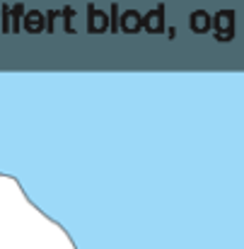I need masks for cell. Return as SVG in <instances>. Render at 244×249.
<instances>
[{"mask_svg": "<svg viewBox=\"0 0 244 249\" xmlns=\"http://www.w3.org/2000/svg\"><path fill=\"white\" fill-rule=\"evenodd\" d=\"M121 29L128 34H138L143 29V15L138 10H126L121 15Z\"/></svg>", "mask_w": 244, "mask_h": 249, "instance_id": "obj_6", "label": "cell"}, {"mask_svg": "<svg viewBox=\"0 0 244 249\" xmlns=\"http://www.w3.org/2000/svg\"><path fill=\"white\" fill-rule=\"evenodd\" d=\"M143 29L150 34H162L164 32V5H155L148 15H143Z\"/></svg>", "mask_w": 244, "mask_h": 249, "instance_id": "obj_3", "label": "cell"}, {"mask_svg": "<svg viewBox=\"0 0 244 249\" xmlns=\"http://www.w3.org/2000/svg\"><path fill=\"white\" fill-rule=\"evenodd\" d=\"M189 27H191V32H196V34H206V32L213 29V17H210L206 10H193V12L189 15Z\"/></svg>", "mask_w": 244, "mask_h": 249, "instance_id": "obj_4", "label": "cell"}, {"mask_svg": "<svg viewBox=\"0 0 244 249\" xmlns=\"http://www.w3.org/2000/svg\"><path fill=\"white\" fill-rule=\"evenodd\" d=\"M106 29H111V22L106 19V15L102 10H97L94 5L87 7V32L89 34H104Z\"/></svg>", "mask_w": 244, "mask_h": 249, "instance_id": "obj_2", "label": "cell"}, {"mask_svg": "<svg viewBox=\"0 0 244 249\" xmlns=\"http://www.w3.org/2000/svg\"><path fill=\"white\" fill-rule=\"evenodd\" d=\"M119 29H121V19H119V5L114 2V5H111V32L116 34Z\"/></svg>", "mask_w": 244, "mask_h": 249, "instance_id": "obj_7", "label": "cell"}, {"mask_svg": "<svg viewBox=\"0 0 244 249\" xmlns=\"http://www.w3.org/2000/svg\"><path fill=\"white\" fill-rule=\"evenodd\" d=\"M167 36H169V39H174V36H176V29H174V27H172V29H167Z\"/></svg>", "mask_w": 244, "mask_h": 249, "instance_id": "obj_8", "label": "cell"}, {"mask_svg": "<svg viewBox=\"0 0 244 249\" xmlns=\"http://www.w3.org/2000/svg\"><path fill=\"white\" fill-rule=\"evenodd\" d=\"M22 24H24V29L32 32V34H39V32H44V29L49 27V24H46V15L39 12V10H29V12L24 15Z\"/></svg>", "mask_w": 244, "mask_h": 249, "instance_id": "obj_5", "label": "cell"}, {"mask_svg": "<svg viewBox=\"0 0 244 249\" xmlns=\"http://www.w3.org/2000/svg\"><path fill=\"white\" fill-rule=\"evenodd\" d=\"M213 36L218 41H230L235 36V10H220L213 15Z\"/></svg>", "mask_w": 244, "mask_h": 249, "instance_id": "obj_1", "label": "cell"}]
</instances>
